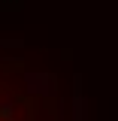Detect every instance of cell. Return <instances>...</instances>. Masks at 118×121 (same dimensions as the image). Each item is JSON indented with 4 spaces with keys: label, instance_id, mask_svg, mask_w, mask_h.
Masks as SVG:
<instances>
[{
    "label": "cell",
    "instance_id": "obj_1",
    "mask_svg": "<svg viewBox=\"0 0 118 121\" xmlns=\"http://www.w3.org/2000/svg\"><path fill=\"white\" fill-rule=\"evenodd\" d=\"M18 118V109L12 100H0V121H15Z\"/></svg>",
    "mask_w": 118,
    "mask_h": 121
}]
</instances>
